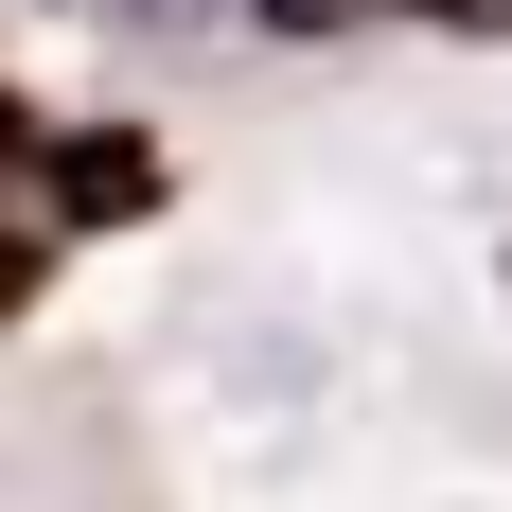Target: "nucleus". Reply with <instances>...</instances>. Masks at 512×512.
Wrapping results in <instances>:
<instances>
[{
	"label": "nucleus",
	"mask_w": 512,
	"mask_h": 512,
	"mask_svg": "<svg viewBox=\"0 0 512 512\" xmlns=\"http://www.w3.org/2000/svg\"><path fill=\"white\" fill-rule=\"evenodd\" d=\"M265 36H336V18H371V0H248Z\"/></svg>",
	"instance_id": "f257e3e1"
},
{
	"label": "nucleus",
	"mask_w": 512,
	"mask_h": 512,
	"mask_svg": "<svg viewBox=\"0 0 512 512\" xmlns=\"http://www.w3.org/2000/svg\"><path fill=\"white\" fill-rule=\"evenodd\" d=\"M89 18H212V0H89Z\"/></svg>",
	"instance_id": "f03ea898"
},
{
	"label": "nucleus",
	"mask_w": 512,
	"mask_h": 512,
	"mask_svg": "<svg viewBox=\"0 0 512 512\" xmlns=\"http://www.w3.org/2000/svg\"><path fill=\"white\" fill-rule=\"evenodd\" d=\"M442 18H512V0H442Z\"/></svg>",
	"instance_id": "7ed1b4c3"
}]
</instances>
